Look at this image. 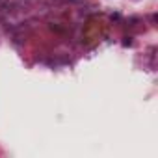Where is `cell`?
Returning a JSON list of instances; mask_svg holds the SVG:
<instances>
[]
</instances>
